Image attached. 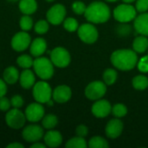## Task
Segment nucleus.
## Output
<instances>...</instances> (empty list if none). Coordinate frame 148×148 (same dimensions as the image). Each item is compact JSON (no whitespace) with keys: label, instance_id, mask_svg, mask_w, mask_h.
I'll list each match as a JSON object with an SVG mask.
<instances>
[{"label":"nucleus","instance_id":"nucleus-36","mask_svg":"<svg viewBox=\"0 0 148 148\" xmlns=\"http://www.w3.org/2000/svg\"><path fill=\"white\" fill-rule=\"evenodd\" d=\"M137 66L140 71L143 73H148V55L143 56L140 60L138 61Z\"/></svg>","mask_w":148,"mask_h":148},{"label":"nucleus","instance_id":"nucleus-20","mask_svg":"<svg viewBox=\"0 0 148 148\" xmlns=\"http://www.w3.org/2000/svg\"><path fill=\"white\" fill-rule=\"evenodd\" d=\"M19 82L23 88L24 89H29L33 88V86L36 83V76L35 73L30 70L29 69H25L23 71L21 72L20 77H19Z\"/></svg>","mask_w":148,"mask_h":148},{"label":"nucleus","instance_id":"nucleus-38","mask_svg":"<svg viewBox=\"0 0 148 148\" xmlns=\"http://www.w3.org/2000/svg\"><path fill=\"white\" fill-rule=\"evenodd\" d=\"M11 107V103H10V100H9L7 97L3 96L0 97V110L3 112H6L8 110H10Z\"/></svg>","mask_w":148,"mask_h":148},{"label":"nucleus","instance_id":"nucleus-7","mask_svg":"<svg viewBox=\"0 0 148 148\" xmlns=\"http://www.w3.org/2000/svg\"><path fill=\"white\" fill-rule=\"evenodd\" d=\"M50 60L54 66L63 69L69 65L71 56L69 52L62 47H56L50 51Z\"/></svg>","mask_w":148,"mask_h":148},{"label":"nucleus","instance_id":"nucleus-15","mask_svg":"<svg viewBox=\"0 0 148 148\" xmlns=\"http://www.w3.org/2000/svg\"><path fill=\"white\" fill-rule=\"evenodd\" d=\"M123 127V123L119 118L112 119L106 125L105 134L110 139H116L122 134Z\"/></svg>","mask_w":148,"mask_h":148},{"label":"nucleus","instance_id":"nucleus-25","mask_svg":"<svg viewBox=\"0 0 148 148\" xmlns=\"http://www.w3.org/2000/svg\"><path fill=\"white\" fill-rule=\"evenodd\" d=\"M132 85L137 90H145L148 88V78L143 75H136L133 78Z\"/></svg>","mask_w":148,"mask_h":148},{"label":"nucleus","instance_id":"nucleus-24","mask_svg":"<svg viewBox=\"0 0 148 148\" xmlns=\"http://www.w3.org/2000/svg\"><path fill=\"white\" fill-rule=\"evenodd\" d=\"M57 124H58V118L55 114H49L44 115L43 118L42 119V127L45 129H48V130L54 129Z\"/></svg>","mask_w":148,"mask_h":148},{"label":"nucleus","instance_id":"nucleus-43","mask_svg":"<svg viewBox=\"0 0 148 148\" xmlns=\"http://www.w3.org/2000/svg\"><path fill=\"white\" fill-rule=\"evenodd\" d=\"M48 106H49V107H51V106H53V104H54V100H52V99H50L47 103H46Z\"/></svg>","mask_w":148,"mask_h":148},{"label":"nucleus","instance_id":"nucleus-5","mask_svg":"<svg viewBox=\"0 0 148 148\" xmlns=\"http://www.w3.org/2000/svg\"><path fill=\"white\" fill-rule=\"evenodd\" d=\"M137 10L130 3H122L118 5L114 10V17L116 21L121 23H129L136 17Z\"/></svg>","mask_w":148,"mask_h":148},{"label":"nucleus","instance_id":"nucleus-29","mask_svg":"<svg viewBox=\"0 0 148 148\" xmlns=\"http://www.w3.org/2000/svg\"><path fill=\"white\" fill-rule=\"evenodd\" d=\"M117 77L118 74L116 70H114V69H107L103 73V82L108 86L114 84L116 82Z\"/></svg>","mask_w":148,"mask_h":148},{"label":"nucleus","instance_id":"nucleus-17","mask_svg":"<svg viewBox=\"0 0 148 148\" xmlns=\"http://www.w3.org/2000/svg\"><path fill=\"white\" fill-rule=\"evenodd\" d=\"M44 144L51 148L58 147L62 143V136L59 131L50 129L43 136Z\"/></svg>","mask_w":148,"mask_h":148},{"label":"nucleus","instance_id":"nucleus-42","mask_svg":"<svg viewBox=\"0 0 148 148\" xmlns=\"http://www.w3.org/2000/svg\"><path fill=\"white\" fill-rule=\"evenodd\" d=\"M47 147L45 144H42V143H40L39 141L37 142H35V143H32L31 145V148H45Z\"/></svg>","mask_w":148,"mask_h":148},{"label":"nucleus","instance_id":"nucleus-41","mask_svg":"<svg viewBox=\"0 0 148 148\" xmlns=\"http://www.w3.org/2000/svg\"><path fill=\"white\" fill-rule=\"evenodd\" d=\"M7 148H24V146L18 142H13L7 146Z\"/></svg>","mask_w":148,"mask_h":148},{"label":"nucleus","instance_id":"nucleus-2","mask_svg":"<svg viewBox=\"0 0 148 148\" xmlns=\"http://www.w3.org/2000/svg\"><path fill=\"white\" fill-rule=\"evenodd\" d=\"M84 16L91 23H103L110 18L111 11L107 3L95 1L87 6Z\"/></svg>","mask_w":148,"mask_h":148},{"label":"nucleus","instance_id":"nucleus-39","mask_svg":"<svg viewBox=\"0 0 148 148\" xmlns=\"http://www.w3.org/2000/svg\"><path fill=\"white\" fill-rule=\"evenodd\" d=\"M75 134L77 136L85 138L88 134V128L85 125H79V126H77V127L75 129Z\"/></svg>","mask_w":148,"mask_h":148},{"label":"nucleus","instance_id":"nucleus-8","mask_svg":"<svg viewBox=\"0 0 148 148\" xmlns=\"http://www.w3.org/2000/svg\"><path fill=\"white\" fill-rule=\"evenodd\" d=\"M85 95L88 100L97 101L101 99L107 93V85L104 82L95 81L90 82L85 88Z\"/></svg>","mask_w":148,"mask_h":148},{"label":"nucleus","instance_id":"nucleus-1","mask_svg":"<svg viewBox=\"0 0 148 148\" xmlns=\"http://www.w3.org/2000/svg\"><path fill=\"white\" fill-rule=\"evenodd\" d=\"M111 62L116 69L122 71L132 70L137 66L138 56L134 49H121L114 51L110 57Z\"/></svg>","mask_w":148,"mask_h":148},{"label":"nucleus","instance_id":"nucleus-9","mask_svg":"<svg viewBox=\"0 0 148 148\" xmlns=\"http://www.w3.org/2000/svg\"><path fill=\"white\" fill-rule=\"evenodd\" d=\"M79 38L85 43L92 44L98 39L99 33L97 29L92 23H83L77 29Z\"/></svg>","mask_w":148,"mask_h":148},{"label":"nucleus","instance_id":"nucleus-27","mask_svg":"<svg viewBox=\"0 0 148 148\" xmlns=\"http://www.w3.org/2000/svg\"><path fill=\"white\" fill-rule=\"evenodd\" d=\"M67 148H86L88 144L83 137L76 136L69 140L65 145Z\"/></svg>","mask_w":148,"mask_h":148},{"label":"nucleus","instance_id":"nucleus-44","mask_svg":"<svg viewBox=\"0 0 148 148\" xmlns=\"http://www.w3.org/2000/svg\"><path fill=\"white\" fill-rule=\"evenodd\" d=\"M124 3H133V2H134L135 0H122Z\"/></svg>","mask_w":148,"mask_h":148},{"label":"nucleus","instance_id":"nucleus-12","mask_svg":"<svg viewBox=\"0 0 148 148\" xmlns=\"http://www.w3.org/2000/svg\"><path fill=\"white\" fill-rule=\"evenodd\" d=\"M23 139L29 143H35L39 141L44 136L43 127L39 125L32 124L25 127L22 132Z\"/></svg>","mask_w":148,"mask_h":148},{"label":"nucleus","instance_id":"nucleus-40","mask_svg":"<svg viewBox=\"0 0 148 148\" xmlns=\"http://www.w3.org/2000/svg\"><path fill=\"white\" fill-rule=\"evenodd\" d=\"M7 83L3 79L0 78V97H3L7 93Z\"/></svg>","mask_w":148,"mask_h":148},{"label":"nucleus","instance_id":"nucleus-47","mask_svg":"<svg viewBox=\"0 0 148 148\" xmlns=\"http://www.w3.org/2000/svg\"><path fill=\"white\" fill-rule=\"evenodd\" d=\"M47 2H53V1H55V0H46Z\"/></svg>","mask_w":148,"mask_h":148},{"label":"nucleus","instance_id":"nucleus-37","mask_svg":"<svg viewBox=\"0 0 148 148\" xmlns=\"http://www.w3.org/2000/svg\"><path fill=\"white\" fill-rule=\"evenodd\" d=\"M135 9L140 13L147 12L148 10V0H137Z\"/></svg>","mask_w":148,"mask_h":148},{"label":"nucleus","instance_id":"nucleus-26","mask_svg":"<svg viewBox=\"0 0 148 148\" xmlns=\"http://www.w3.org/2000/svg\"><path fill=\"white\" fill-rule=\"evenodd\" d=\"M16 63L17 65L25 69H30L31 67H33V63H34V59L31 56L23 54L17 57L16 59Z\"/></svg>","mask_w":148,"mask_h":148},{"label":"nucleus","instance_id":"nucleus-32","mask_svg":"<svg viewBox=\"0 0 148 148\" xmlns=\"http://www.w3.org/2000/svg\"><path fill=\"white\" fill-rule=\"evenodd\" d=\"M114 116L116 118H122L127 114V108L122 103H117L112 107V112Z\"/></svg>","mask_w":148,"mask_h":148},{"label":"nucleus","instance_id":"nucleus-13","mask_svg":"<svg viewBox=\"0 0 148 148\" xmlns=\"http://www.w3.org/2000/svg\"><path fill=\"white\" fill-rule=\"evenodd\" d=\"M24 114L28 121L36 123V122L42 121V119L45 115V109L43 106L42 105V103L36 101V102L29 104L26 108Z\"/></svg>","mask_w":148,"mask_h":148},{"label":"nucleus","instance_id":"nucleus-23","mask_svg":"<svg viewBox=\"0 0 148 148\" xmlns=\"http://www.w3.org/2000/svg\"><path fill=\"white\" fill-rule=\"evenodd\" d=\"M148 49V38L146 36L140 35L134 38L133 42V49L136 53L143 54Z\"/></svg>","mask_w":148,"mask_h":148},{"label":"nucleus","instance_id":"nucleus-31","mask_svg":"<svg viewBox=\"0 0 148 148\" xmlns=\"http://www.w3.org/2000/svg\"><path fill=\"white\" fill-rule=\"evenodd\" d=\"M63 23V27L64 29L69 31V32H75L77 31L78 28H79V23L77 22V20L74 17H67L64 19V21L62 22Z\"/></svg>","mask_w":148,"mask_h":148},{"label":"nucleus","instance_id":"nucleus-18","mask_svg":"<svg viewBox=\"0 0 148 148\" xmlns=\"http://www.w3.org/2000/svg\"><path fill=\"white\" fill-rule=\"evenodd\" d=\"M47 50V42L42 37H37L34 39L29 45V51L32 56H42Z\"/></svg>","mask_w":148,"mask_h":148},{"label":"nucleus","instance_id":"nucleus-35","mask_svg":"<svg viewBox=\"0 0 148 148\" xmlns=\"http://www.w3.org/2000/svg\"><path fill=\"white\" fill-rule=\"evenodd\" d=\"M10 103H11L12 108H21L24 104V101H23V98L21 95H16L11 97Z\"/></svg>","mask_w":148,"mask_h":148},{"label":"nucleus","instance_id":"nucleus-3","mask_svg":"<svg viewBox=\"0 0 148 148\" xmlns=\"http://www.w3.org/2000/svg\"><path fill=\"white\" fill-rule=\"evenodd\" d=\"M33 69L35 74L42 80H49L54 75V64L47 57H36L34 59Z\"/></svg>","mask_w":148,"mask_h":148},{"label":"nucleus","instance_id":"nucleus-46","mask_svg":"<svg viewBox=\"0 0 148 148\" xmlns=\"http://www.w3.org/2000/svg\"><path fill=\"white\" fill-rule=\"evenodd\" d=\"M9 2H17L18 0H8Z\"/></svg>","mask_w":148,"mask_h":148},{"label":"nucleus","instance_id":"nucleus-28","mask_svg":"<svg viewBox=\"0 0 148 148\" xmlns=\"http://www.w3.org/2000/svg\"><path fill=\"white\" fill-rule=\"evenodd\" d=\"M88 147L90 148H108L109 147L108 142L101 136L92 137L88 144Z\"/></svg>","mask_w":148,"mask_h":148},{"label":"nucleus","instance_id":"nucleus-16","mask_svg":"<svg viewBox=\"0 0 148 148\" xmlns=\"http://www.w3.org/2000/svg\"><path fill=\"white\" fill-rule=\"evenodd\" d=\"M72 96L71 88L67 85H59L52 92V99L57 103H65Z\"/></svg>","mask_w":148,"mask_h":148},{"label":"nucleus","instance_id":"nucleus-45","mask_svg":"<svg viewBox=\"0 0 148 148\" xmlns=\"http://www.w3.org/2000/svg\"><path fill=\"white\" fill-rule=\"evenodd\" d=\"M107 2H116V1H118V0H106Z\"/></svg>","mask_w":148,"mask_h":148},{"label":"nucleus","instance_id":"nucleus-21","mask_svg":"<svg viewBox=\"0 0 148 148\" xmlns=\"http://www.w3.org/2000/svg\"><path fill=\"white\" fill-rule=\"evenodd\" d=\"M20 73L18 69L14 66H10L3 70V79L5 81L7 84H14L17 81H19Z\"/></svg>","mask_w":148,"mask_h":148},{"label":"nucleus","instance_id":"nucleus-34","mask_svg":"<svg viewBox=\"0 0 148 148\" xmlns=\"http://www.w3.org/2000/svg\"><path fill=\"white\" fill-rule=\"evenodd\" d=\"M86 8H87L86 4L82 1H75L72 3V10L77 15L84 14L85 10H86Z\"/></svg>","mask_w":148,"mask_h":148},{"label":"nucleus","instance_id":"nucleus-11","mask_svg":"<svg viewBox=\"0 0 148 148\" xmlns=\"http://www.w3.org/2000/svg\"><path fill=\"white\" fill-rule=\"evenodd\" d=\"M66 13L67 11L64 5L61 3L54 4L46 13L47 21L52 25H59L64 21Z\"/></svg>","mask_w":148,"mask_h":148},{"label":"nucleus","instance_id":"nucleus-33","mask_svg":"<svg viewBox=\"0 0 148 148\" xmlns=\"http://www.w3.org/2000/svg\"><path fill=\"white\" fill-rule=\"evenodd\" d=\"M49 29V23L47 20H39L34 25V29L36 33L39 35L46 34Z\"/></svg>","mask_w":148,"mask_h":148},{"label":"nucleus","instance_id":"nucleus-4","mask_svg":"<svg viewBox=\"0 0 148 148\" xmlns=\"http://www.w3.org/2000/svg\"><path fill=\"white\" fill-rule=\"evenodd\" d=\"M32 95L36 101L44 104L52 98V88L50 85L45 81L42 80L35 83L32 88Z\"/></svg>","mask_w":148,"mask_h":148},{"label":"nucleus","instance_id":"nucleus-30","mask_svg":"<svg viewBox=\"0 0 148 148\" xmlns=\"http://www.w3.org/2000/svg\"><path fill=\"white\" fill-rule=\"evenodd\" d=\"M19 26H20V28H21L22 30H23V31H29L34 26L33 19L31 18V16H29V15H23L20 18Z\"/></svg>","mask_w":148,"mask_h":148},{"label":"nucleus","instance_id":"nucleus-6","mask_svg":"<svg viewBox=\"0 0 148 148\" xmlns=\"http://www.w3.org/2000/svg\"><path fill=\"white\" fill-rule=\"evenodd\" d=\"M27 119L25 114L20 110V108H12L8 110L5 114V122L7 126L12 129H20L24 127Z\"/></svg>","mask_w":148,"mask_h":148},{"label":"nucleus","instance_id":"nucleus-10","mask_svg":"<svg viewBox=\"0 0 148 148\" xmlns=\"http://www.w3.org/2000/svg\"><path fill=\"white\" fill-rule=\"evenodd\" d=\"M31 37L29 36V34L28 33V31H19L17 33H16L13 37L11 38L10 41V45L11 48L16 51V52H22L26 50L30 43H31Z\"/></svg>","mask_w":148,"mask_h":148},{"label":"nucleus","instance_id":"nucleus-19","mask_svg":"<svg viewBox=\"0 0 148 148\" xmlns=\"http://www.w3.org/2000/svg\"><path fill=\"white\" fill-rule=\"evenodd\" d=\"M134 26L137 33L148 36V12H143L136 16Z\"/></svg>","mask_w":148,"mask_h":148},{"label":"nucleus","instance_id":"nucleus-22","mask_svg":"<svg viewBox=\"0 0 148 148\" xmlns=\"http://www.w3.org/2000/svg\"><path fill=\"white\" fill-rule=\"evenodd\" d=\"M18 7L23 15H32L36 11L38 5L36 0H20Z\"/></svg>","mask_w":148,"mask_h":148},{"label":"nucleus","instance_id":"nucleus-14","mask_svg":"<svg viewBox=\"0 0 148 148\" xmlns=\"http://www.w3.org/2000/svg\"><path fill=\"white\" fill-rule=\"evenodd\" d=\"M92 114L97 118H105L112 112V106L107 100H97L92 106Z\"/></svg>","mask_w":148,"mask_h":148}]
</instances>
